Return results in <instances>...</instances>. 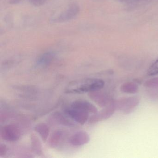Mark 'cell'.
Returning <instances> with one entry per match:
<instances>
[{
  "label": "cell",
  "mask_w": 158,
  "mask_h": 158,
  "mask_svg": "<svg viewBox=\"0 0 158 158\" xmlns=\"http://www.w3.org/2000/svg\"><path fill=\"white\" fill-rule=\"evenodd\" d=\"M8 148L5 144H1L0 145V156H4L7 154Z\"/></svg>",
  "instance_id": "obj_19"
},
{
  "label": "cell",
  "mask_w": 158,
  "mask_h": 158,
  "mask_svg": "<svg viewBox=\"0 0 158 158\" xmlns=\"http://www.w3.org/2000/svg\"><path fill=\"white\" fill-rule=\"evenodd\" d=\"M116 110L115 100L114 99L111 103L108 106L104 107L100 111L92 115L89 120V123H94L107 120L111 117Z\"/></svg>",
  "instance_id": "obj_4"
},
{
  "label": "cell",
  "mask_w": 158,
  "mask_h": 158,
  "mask_svg": "<svg viewBox=\"0 0 158 158\" xmlns=\"http://www.w3.org/2000/svg\"><path fill=\"white\" fill-rule=\"evenodd\" d=\"M54 58L55 54L53 52H45L39 57L36 62V66L39 68L47 67L52 62Z\"/></svg>",
  "instance_id": "obj_11"
},
{
  "label": "cell",
  "mask_w": 158,
  "mask_h": 158,
  "mask_svg": "<svg viewBox=\"0 0 158 158\" xmlns=\"http://www.w3.org/2000/svg\"><path fill=\"white\" fill-rule=\"evenodd\" d=\"M105 85L104 81L99 78H88L73 82L69 84L65 92L67 93H84L101 90Z\"/></svg>",
  "instance_id": "obj_1"
},
{
  "label": "cell",
  "mask_w": 158,
  "mask_h": 158,
  "mask_svg": "<svg viewBox=\"0 0 158 158\" xmlns=\"http://www.w3.org/2000/svg\"><path fill=\"white\" fill-rule=\"evenodd\" d=\"M64 112L68 116L80 125L85 124L89 119V113L71 106L64 109Z\"/></svg>",
  "instance_id": "obj_6"
},
{
  "label": "cell",
  "mask_w": 158,
  "mask_h": 158,
  "mask_svg": "<svg viewBox=\"0 0 158 158\" xmlns=\"http://www.w3.org/2000/svg\"><path fill=\"white\" fill-rule=\"evenodd\" d=\"M139 102V98L136 96L125 97L115 100L116 110L119 111L124 114H129L138 106Z\"/></svg>",
  "instance_id": "obj_2"
},
{
  "label": "cell",
  "mask_w": 158,
  "mask_h": 158,
  "mask_svg": "<svg viewBox=\"0 0 158 158\" xmlns=\"http://www.w3.org/2000/svg\"><path fill=\"white\" fill-rule=\"evenodd\" d=\"M22 0H10L9 3L11 4H16L21 2Z\"/></svg>",
  "instance_id": "obj_20"
},
{
  "label": "cell",
  "mask_w": 158,
  "mask_h": 158,
  "mask_svg": "<svg viewBox=\"0 0 158 158\" xmlns=\"http://www.w3.org/2000/svg\"><path fill=\"white\" fill-rule=\"evenodd\" d=\"M35 130L40 135L43 142H46L49 135L50 129L48 126L44 123H40L35 127Z\"/></svg>",
  "instance_id": "obj_13"
},
{
  "label": "cell",
  "mask_w": 158,
  "mask_h": 158,
  "mask_svg": "<svg viewBox=\"0 0 158 158\" xmlns=\"http://www.w3.org/2000/svg\"><path fill=\"white\" fill-rule=\"evenodd\" d=\"M31 5L35 7H40L46 3L47 0H29Z\"/></svg>",
  "instance_id": "obj_18"
},
{
  "label": "cell",
  "mask_w": 158,
  "mask_h": 158,
  "mask_svg": "<svg viewBox=\"0 0 158 158\" xmlns=\"http://www.w3.org/2000/svg\"><path fill=\"white\" fill-rule=\"evenodd\" d=\"M52 117L57 123L67 127H73L75 125L73 122L67 117L59 112H55L52 114Z\"/></svg>",
  "instance_id": "obj_12"
},
{
  "label": "cell",
  "mask_w": 158,
  "mask_h": 158,
  "mask_svg": "<svg viewBox=\"0 0 158 158\" xmlns=\"http://www.w3.org/2000/svg\"><path fill=\"white\" fill-rule=\"evenodd\" d=\"M80 11L79 5L76 3H73L60 14L56 17H52L51 19V22L58 23L68 22L76 17L80 13Z\"/></svg>",
  "instance_id": "obj_3"
},
{
  "label": "cell",
  "mask_w": 158,
  "mask_h": 158,
  "mask_svg": "<svg viewBox=\"0 0 158 158\" xmlns=\"http://www.w3.org/2000/svg\"><path fill=\"white\" fill-rule=\"evenodd\" d=\"M90 140L89 134L85 131H80L73 134L70 138L69 142L73 146H81L87 144Z\"/></svg>",
  "instance_id": "obj_8"
},
{
  "label": "cell",
  "mask_w": 158,
  "mask_h": 158,
  "mask_svg": "<svg viewBox=\"0 0 158 158\" xmlns=\"http://www.w3.org/2000/svg\"><path fill=\"white\" fill-rule=\"evenodd\" d=\"M121 1L122 2H127L128 1V0H121Z\"/></svg>",
  "instance_id": "obj_21"
},
{
  "label": "cell",
  "mask_w": 158,
  "mask_h": 158,
  "mask_svg": "<svg viewBox=\"0 0 158 158\" xmlns=\"http://www.w3.org/2000/svg\"><path fill=\"white\" fill-rule=\"evenodd\" d=\"M31 142L32 148L34 152L40 156L42 155L43 150H42L41 142L38 138L34 134L31 135Z\"/></svg>",
  "instance_id": "obj_15"
},
{
  "label": "cell",
  "mask_w": 158,
  "mask_h": 158,
  "mask_svg": "<svg viewBox=\"0 0 158 158\" xmlns=\"http://www.w3.org/2000/svg\"><path fill=\"white\" fill-rule=\"evenodd\" d=\"M122 92L128 94H135L139 90L138 85L135 82H127L123 83L120 87Z\"/></svg>",
  "instance_id": "obj_14"
},
{
  "label": "cell",
  "mask_w": 158,
  "mask_h": 158,
  "mask_svg": "<svg viewBox=\"0 0 158 158\" xmlns=\"http://www.w3.org/2000/svg\"><path fill=\"white\" fill-rule=\"evenodd\" d=\"M144 86L150 89L158 88V77L148 79L144 83Z\"/></svg>",
  "instance_id": "obj_16"
},
{
  "label": "cell",
  "mask_w": 158,
  "mask_h": 158,
  "mask_svg": "<svg viewBox=\"0 0 158 158\" xmlns=\"http://www.w3.org/2000/svg\"><path fill=\"white\" fill-rule=\"evenodd\" d=\"M147 74L149 76H155L158 74V58L149 66Z\"/></svg>",
  "instance_id": "obj_17"
},
{
  "label": "cell",
  "mask_w": 158,
  "mask_h": 158,
  "mask_svg": "<svg viewBox=\"0 0 158 158\" xmlns=\"http://www.w3.org/2000/svg\"><path fill=\"white\" fill-rule=\"evenodd\" d=\"M100 90L89 92V97L99 107L104 108L110 104L114 99L109 95Z\"/></svg>",
  "instance_id": "obj_7"
},
{
  "label": "cell",
  "mask_w": 158,
  "mask_h": 158,
  "mask_svg": "<svg viewBox=\"0 0 158 158\" xmlns=\"http://www.w3.org/2000/svg\"><path fill=\"white\" fill-rule=\"evenodd\" d=\"M71 107L75 109L90 113L95 114L98 112V109L92 103L89 102L84 100H77L75 101L71 105Z\"/></svg>",
  "instance_id": "obj_9"
},
{
  "label": "cell",
  "mask_w": 158,
  "mask_h": 158,
  "mask_svg": "<svg viewBox=\"0 0 158 158\" xmlns=\"http://www.w3.org/2000/svg\"><path fill=\"white\" fill-rule=\"evenodd\" d=\"M0 135L4 140L14 142L20 138L21 132L16 126L9 124L4 126L1 128Z\"/></svg>",
  "instance_id": "obj_5"
},
{
  "label": "cell",
  "mask_w": 158,
  "mask_h": 158,
  "mask_svg": "<svg viewBox=\"0 0 158 158\" xmlns=\"http://www.w3.org/2000/svg\"><path fill=\"white\" fill-rule=\"evenodd\" d=\"M66 134L63 130H57L52 133L49 139V145L52 148H57L62 144Z\"/></svg>",
  "instance_id": "obj_10"
}]
</instances>
